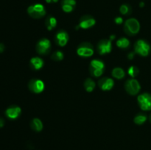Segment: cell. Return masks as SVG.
Wrapping results in <instances>:
<instances>
[{
	"label": "cell",
	"instance_id": "28",
	"mask_svg": "<svg viewBox=\"0 0 151 150\" xmlns=\"http://www.w3.org/2000/svg\"><path fill=\"white\" fill-rule=\"evenodd\" d=\"M134 54H135V51H133V52H131L128 54V59H130V60H132L133 58H134Z\"/></svg>",
	"mask_w": 151,
	"mask_h": 150
},
{
	"label": "cell",
	"instance_id": "9",
	"mask_svg": "<svg viewBox=\"0 0 151 150\" xmlns=\"http://www.w3.org/2000/svg\"><path fill=\"white\" fill-rule=\"evenodd\" d=\"M111 49V41L110 39L102 40L97 44V51H98L99 54H101V55L110 53Z\"/></svg>",
	"mask_w": 151,
	"mask_h": 150
},
{
	"label": "cell",
	"instance_id": "22",
	"mask_svg": "<svg viewBox=\"0 0 151 150\" xmlns=\"http://www.w3.org/2000/svg\"><path fill=\"white\" fill-rule=\"evenodd\" d=\"M139 69L135 66H131V67L128 69V74H129L132 78L136 77V76L139 74Z\"/></svg>",
	"mask_w": 151,
	"mask_h": 150
},
{
	"label": "cell",
	"instance_id": "18",
	"mask_svg": "<svg viewBox=\"0 0 151 150\" xmlns=\"http://www.w3.org/2000/svg\"><path fill=\"white\" fill-rule=\"evenodd\" d=\"M84 88H85L86 91L88 92H91L95 88V82L90 78L86 79L85 82H84Z\"/></svg>",
	"mask_w": 151,
	"mask_h": 150
},
{
	"label": "cell",
	"instance_id": "8",
	"mask_svg": "<svg viewBox=\"0 0 151 150\" xmlns=\"http://www.w3.org/2000/svg\"><path fill=\"white\" fill-rule=\"evenodd\" d=\"M51 49V43L50 40L44 38L38 41L36 45V51L40 54H47L50 52Z\"/></svg>",
	"mask_w": 151,
	"mask_h": 150
},
{
	"label": "cell",
	"instance_id": "19",
	"mask_svg": "<svg viewBox=\"0 0 151 150\" xmlns=\"http://www.w3.org/2000/svg\"><path fill=\"white\" fill-rule=\"evenodd\" d=\"M112 76L118 79H121L125 76V71L121 68H115L112 71Z\"/></svg>",
	"mask_w": 151,
	"mask_h": 150
},
{
	"label": "cell",
	"instance_id": "3",
	"mask_svg": "<svg viewBox=\"0 0 151 150\" xmlns=\"http://www.w3.org/2000/svg\"><path fill=\"white\" fill-rule=\"evenodd\" d=\"M27 13L33 19H40L45 16L46 10L43 4H35L28 7Z\"/></svg>",
	"mask_w": 151,
	"mask_h": 150
},
{
	"label": "cell",
	"instance_id": "26",
	"mask_svg": "<svg viewBox=\"0 0 151 150\" xmlns=\"http://www.w3.org/2000/svg\"><path fill=\"white\" fill-rule=\"evenodd\" d=\"M62 4H69L75 7L76 4V1L75 0H62Z\"/></svg>",
	"mask_w": 151,
	"mask_h": 150
},
{
	"label": "cell",
	"instance_id": "16",
	"mask_svg": "<svg viewBox=\"0 0 151 150\" xmlns=\"http://www.w3.org/2000/svg\"><path fill=\"white\" fill-rule=\"evenodd\" d=\"M30 126L33 130L36 131V132H40L43 129L42 122L38 119H32V121L30 122Z\"/></svg>",
	"mask_w": 151,
	"mask_h": 150
},
{
	"label": "cell",
	"instance_id": "4",
	"mask_svg": "<svg viewBox=\"0 0 151 150\" xmlns=\"http://www.w3.org/2000/svg\"><path fill=\"white\" fill-rule=\"evenodd\" d=\"M134 49L135 53H137L143 57H146L150 54V46L147 41L144 40H139L134 45Z\"/></svg>",
	"mask_w": 151,
	"mask_h": 150
},
{
	"label": "cell",
	"instance_id": "2",
	"mask_svg": "<svg viewBox=\"0 0 151 150\" xmlns=\"http://www.w3.org/2000/svg\"><path fill=\"white\" fill-rule=\"evenodd\" d=\"M105 65L103 62L99 60H93L89 66V71L92 76L98 77L104 72Z\"/></svg>",
	"mask_w": 151,
	"mask_h": 150
},
{
	"label": "cell",
	"instance_id": "27",
	"mask_svg": "<svg viewBox=\"0 0 151 150\" xmlns=\"http://www.w3.org/2000/svg\"><path fill=\"white\" fill-rule=\"evenodd\" d=\"M122 22H123V19L122 17H116L115 19V23L116 24H122Z\"/></svg>",
	"mask_w": 151,
	"mask_h": 150
},
{
	"label": "cell",
	"instance_id": "29",
	"mask_svg": "<svg viewBox=\"0 0 151 150\" xmlns=\"http://www.w3.org/2000/svg\"><path fill=\"white\" fill-rule=\"evenodd\" d=\"M4 50V45L3 44H0V53L3 52Z\"/></svg>",
	"mask_w": 151,
	"mask_h": 150
},
{
	"label": "cell",
	"instance_id": "5",
	"mask_svg": "<svg viewBox=\"0 0 151 150\" xmlns=\"http://www.w3.org/2000/svg\"><path fill=\"white\" fill-rule=\"evenodd\" d=\"M77 53L81 57H91L94 54V48H93V46L90 43H82L78 47Z\"/></svg>",
	"mask_w": 151,
	"mask_h": 150
},
{
	"label": "cell",
	"instance_id": "13",
	"mask_svg": "<svg viewBox=\"0 0 151 150\" xmlns=\"http://www.w3.org/2000/svg\"><path fill=\"white\" fill-rule=\"evenodd\" d=\"M21 112H22V110H21L20 107L16 105H13L10 106L6 110L5 114L7 117L10 119H16L21 114Z\"/></svg>",
	"mask_w": 151,
	"mask_h": 150
},
{
	"label": "cell",
	"instance_id": "15",
	"mask_svg": "<svg viewBox=\"0 0 151 150\" xmlns=\"http://www.w3.org/2000/svg\"><path fill=\"white\" fill-rule=\"evenodd\" d=\"M43 65H44V61L40 57H32L30 60V66L35 70H39L40 69H41Z\"/></svg>",
	"mask_w": 151,
	"mask_h": 150
},
{
	"label": "cell",
	"instance_id": "10",
	"mask_svg": "<svg viewBox=\"0 0 151 150\" xmlns=\"http://www.w3.org/2000/svg\"><path fill=\"white\" fill-rule=\"evenodd\" d=\"M28 88L32 92L39 94L44 91V83L41 79H32L28 83Z\"/></svg>",
	"mask_w": 151,
	"mask_h": 150
},
{
	"label": "cell",
	"instance_id": "14",
	"mask_svg": "<svg viewBox=\"0 0 151 150\" xmlns=\"http://www.w3.org/2000/svg\"><path fill=\"white\" fill-rule=\"evenodd\" d=\"M98 85L103 91H109L114 87V82L113 79L111 78L104 77L99 80Z\"/></svg>",
	"mask_w": 151,
	"mask_h": 150
},
{
	"label": "cell",
	"instance_id": "7",
	"mask_svg": "<svg viewBox=\"0 0 151 150\" xmlns=\"http://www.w3.org/2000/svg\"><path fill=\"white\" fill-rule=\"evenodd\" d=\"M138 103L142 110H151V94L144 93L139 96Z\"/></svg>",
	"mask_w": 151,
	"mask_h": 150
},
{
	"label": "cell",
	"instance_id": "21",
	"mask_svg": "<svg viewBox=\"0 0 151 150\" xmlns=\"http://www.w3.org/2000/svg\"><path fill=\"white\" fill-rule=\"evenodd\" d=\"M146 120H147V116H146L145 115L140 113V114H138L135 118H134V122H135V124L141 125L142 124H144L145 122L146 121Z\"/></svg>",
	"mask_w": 151,
	"mask_h": 150
},
{
	"label": "cell",
	"instance_id": "30",
	"mask_svg": "<svg viewBox=\"0 0 151 150\" xmlns=\"http://www.w3.org/2000/svg\"><path fill=\"white\" fill-rule=\"evenodd\" d=\"M4 125V119H1V118H0V128L2 127Z\"/></svg>",
	"mask_w": 151,
	"mask_h": 150
},
{
	"label": "cell",
	"instance_id": "33",
	"mask_svg": "<svg viewBox=\"0 0 151 150\" xmlns=\"http://www.w3.org/2000/svg\"><path fill=\"white\" fill-rule=\"evenodd\" d=\"M115 38V35H111V36L110 37V40L111 41H112V40H114Z\"/></svg>",
	"mask_w": 151,
	"mask_h": 150
},
{
	"label": "cell",
	"instance_id": "34",
	"mask_svg": "<svg viewBox=\"0 0 151 150\" xmlns=\"http://www.w3.org/2000/svg\"><path fill=\"white\" fill-rule=\"evenodd\" d=\"M149 120H150V121L151 122V114H150V117H149Z\"/></svg>",
	"mask_w": 151,
	"mask_h": 150
},
{
	"label": "cell",
	"instance_id": "20",
	"mask_svg": "<svg viewBox=\"0 0 151 150\" xmlns=\"http://www.w3.org/2000/svg\"><path fill=\"white\" fill-rule=\"evenodd\" d=\"M116 45L121 49H126L129 46L130 42L126 38H122L116 41Z\"/></svg>",
	"mask_w": 151,
	"mask_h": 150
},
{
	"label": "cell",
	"instance_id": "11",
	"mask_svg": "<svg viewBox=\"0 0 151 150\" xmlns=\"http://www.w3.org/2000/svg\"><path fill=\"white\" fill-rule=\"evenodd\" d=\"M95 22V19L91 16H83L80 20L79 24L76 26V29H78L79 28L84 29H88L94 26Z\"/></svg>",
	"mask_w": 151,
	"mask_h": 150
},
{
	"label": "cell",
	"instance_id": "6",
	"mask_svg": "<svg viewBox=\"0 0 151 150\" xmlns=\"http://www.w3.org/2000/svg\"><path fill=\"white\" fill-rule=\"evenodd\" d=\"M125 88L127 92L131 95H136L139 92L141 89L140 84L135 79H131L127 80L125 84Z\"/></svg>",
	"mask_w": 151,
	"mask_h": 150
},
{
	"label": "cell",
	"instance_id": "17",
	"mask_svg": "<svg viewBox=\"0 0 151 150\" xmlns=\"http://www.w3.org/2000/svg\"><path fill=\"white\" fill-rule=\"evenodd\" d=\"M57 25V20L53 16H48L46 19V26L48 30H52Z\"/></svg>",
	"mask_w": 151,
	"mask_h": 150
},
{
	"label": "cell",
	"instance_id": "23",
	"mask_svg": "<svg viewBox=\"0 0 151 150\" xmlns=\"http://www.w3.org/2000/svg\"><path fill=\"white\" fill-rule=\"evenodd\" d=\"M63 53L61 51H56L52 55V59L54 60L55 61H60L63 59Z\"/></svg>",
	"mask_w": 151,
	"mask_h": 150
},
{
	"label": "cell",
	"instance_id": "24",
	"mask_svg": "<svg viewBox=\"0 0 151 150\" xmlns=\"http://www.w3.org/2000/svg\"><path fill=\"white\" fill-rule=\"evenodd\" d=\"M119 11L122 15H128L131 12V7L128 6V4H122L119 8Z\"/></svg>",
	"mask_w": 151,
	"mask_h": 150
},
{
	"label": "cell",
	"instance_id": "31",
	"mask_svg": "<svg viewBox=\"0 0 151 150\" xmlns=\"http://www.w3.org/2000/svg\"><path fill=\"white\" fill-rule=\"evenodd\" d=\"M47 3H52V2H57L58 0H45Z\"/></svg>",
	"mask_w": 151,
	"mask_h": 150
},
{
	"label": "cell",
	"instance_id": "1",
	"mask_svg": "<svg viewBox=\"0 0 151 150\" xmlns=\"http://www.w3.org/2000/svg\"><path fill=\"white\" fill-rule=\"evenodd\" d=\"M139 22L136 19H129L126 21L124 26L125 33L128 35H134L139 32Z\"/></svg>",
	"mask_w": 151,
	"mask_h": 150
},
{
	"label": "cell",
	"instance_id": "25",
	"mask_svg": "<svg viewBox=\"0 0 151 150\" xmlns=\"http://www.w3.org/2000/svg\"><path fill=\"white\" fill-rule=\"evenodd\" d=\"M75 7L72 5H69V4H62V10L66 13H70V12L73 11Z\"/></svg>",
	"mask_w": 151,
	"mask_h": 150
},
{
	"label": "cell",
	"instance_id": "32",
	"mask_svg": "<svg viewBox=\"0 0 151 150\" xmlns=\"http://www.w3.org/2000/svg\"><path fill=\"white\" fill-rule=\"evenodd\" d=\"M145 6V3L143 2V1H142V2L139 3V7H143Z\"/></svg>",
	"mask_w": 151,
	"mask_h": 150
},
{
	"label": "cell",
	"instance_id": "12",
	"mask_svg": "<svg viewBox=\"0 0 151 150\" xmlns=\"http://www.w3.org/2000/svg\"><path fill=\"white\" fill-rule=\"evenodd\" d=\"M55 40L58 45H59L60 46H64L69 41V35L66 31L61 30L56 34Z\"/></svg>",
	"mask_w": 151,
	"mask_h": 150
}]
</instances>
